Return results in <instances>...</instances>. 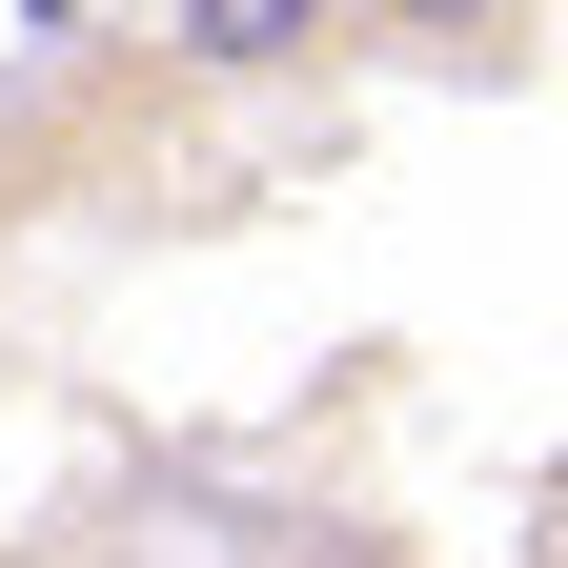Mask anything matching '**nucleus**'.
<instances>
[{
  "label": "nucleus",
  "mask_w": 568,
  "mask_h": 568,
  "mask_svg": "<svg viewBox=\"0 0 568 568\" xmlns=\"http://www.w3.org/2000/svg\"><path fill=\"white\" fill-rule=\"evenodd\" d=\"M366 21H406V41H508L528 0H366Z\"/></svg>",
  "instance_id": "nucleus-2"
},
{
  "label": "nucleus",
  "mask_w": 568,
  "mask_h": 568,
  "mask_svg": "<svg viewBox=\"0 0 568 568\" xmlns=\"http://www.w3.org/2000/svg\"><path fill=\"white\" fill-rule=\"evenodd\" d=\"M345 41V0H183V82H264V61H325Z\"/></svg>",
  "instance_id": "nucleus-1"
}]
</instances>
